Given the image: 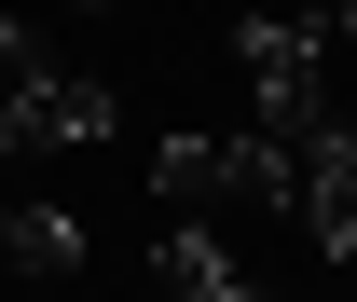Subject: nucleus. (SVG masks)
I'll return each instance as SVG.
<instances>
[{
    "mask_svg": "<svg viewBox=\"0 0 357 302\" xmlns=\"http://www.w3.org/2000/svg\"><path fill=\"white\" fill-rule=\"evenodd\" d=\"M96 137H110V83H96V69L55 55L28 83H0V151H14V165H55V151H96Z\"/></svg>",
    "mask_w": 357,
    "mask_h": 302,
    "instance_id": "f257e3e1",
    "label": "nucleus"
},
{
    "mask_svg": "<svg viewBox=\"0 0 357 302\" xmlns=\"http://www.w3.org/2000/svg\"><path fill=\"white\" fill-rule=\"evenodd\" d=\"M151 275H165V302H275V275H261L248 248H234V234H220L206 206H178V220H165Z\"/></svg>",
    "mask_w": 357,
    "mask_h": 302,
    "instance_id": "f03ea898",
    "label": "nucleus"
},
{
    "mask_svg": "<svg viewBox=\"0 0 357 302\" xmlns=\"http://www.w3.org/2000/svg\"><path fill=\"white\" fill-rule=\"evenodd\" d=\"M289 220H303L330 261H357V124L289 137Z\"/></svg>",
    "mask_w": 357,
    "mask_h": 302,
    "instance_id": "7ed1b4c3",
    "label": "nucleus"
},
{
    "mask_svg": "<svg viewBox=\"0 0 357 302\" xmlns=\"http://www.w3.org/2000/svg\"><path fill=\"white\" fill-rule=\"evenodd\" d=\"M83 275V220L69 206H0V289H55Z\"/></svg>",
    "mask_w": 357,
    "mask_h": 302,
    "instance_id": "20e7f679",
    "label": "nucleus"
},
{
    "mask_svg": "<svg viewBox=\"0 0 357 302\" xmlns=\"http://www.w3.org/2000/svg\"><path fill=\"white\" fill-rule=\"evenodd\" d=\"M69 14H110V0H69Z\"/></svg>",
    "mask_w": 357,
    "mask_h": 302,
    "instance_id": "39448f33",
    "label": "nucleus"
}]
</instances>
